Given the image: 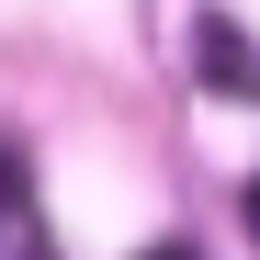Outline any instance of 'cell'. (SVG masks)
I'll list each match as a JSON object with an SVG mask.
<instances>
[{"label":"cell","instance_id":"cell-1","mask_svg":"<svg viewBox=\"0 0 260 260\" xmlns=\"http://www.w3.org/2000/svg\"><path fill=\"white\" fill-rule=\"evenodd\" d=\"M192 79H204V91H226V102H260V46H249V23L192 12Z\"/></svg>","mask_w":260,"mask_h":260},{"label":"cell","instance_id":"cell-2","mask_svg":"<svg viewBox=\"0 0 260 260\" xmlns=\"http://www.w3.org/2000/svg\"><path fill=\"white\" fill-rule=\"evenodd\" d=\"M12 192H23V158H12V147H0V215H12Z\"/></svg>","mask_w":260,"mask_h":260},{"label":"cell","instance_id":"cell-3","mask_svg":"<svg viewBox=\"0 0 260 260\" xmlns=\"http://www.w3.org/2000/svg\"><path fill=\"white\" fill-rule=\"evenodd\" d=\"M136 260H204V249H192V238H158V249H136Z\"/></svg>","mask_w":260,"mask_h":260},{"label":"cell","instance_id":"cell-4","mask_svg":"<svg viewBox=\"0 0 260 260\" xmlns=\"http://www.w3.org/2000/svg\"><path fill=\"white\" fill-rule=\"evenodd\" d=\"M249 226H260V181H249Z\"/></svg>","mask_w":260,"mask_h":260}]
</instances>
